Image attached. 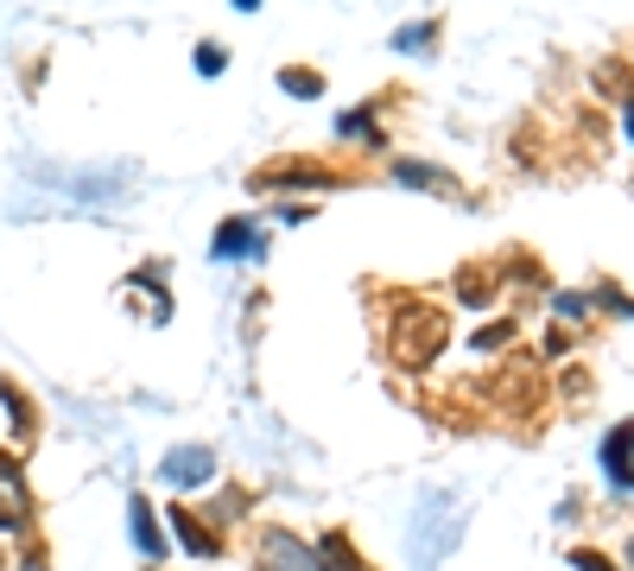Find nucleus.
<instances>
[{
    "instance_id": "obj_1",
    "label": "nucleus",
    "mask_w": 634,
    "mask_h": 571,
    "mask_svg": "<svg viewBox=\"0 0 634 571\" xmlns=\"http://www.w3.org/2000/svg\"><path fill=\"white\" fill-rule=\"evenodd\" d=\"M457 539H463V508L450 495H425L419 514H412V566L432 571L438 559L457 553Z\"/></svg>"
},
{
    "instance_id": "obj_2",
    "label": "nucleus",
    "mask_w": 634,
    "mask_h": 571,
    "mask_svg": "<svg viewBox=\"0 0 634 571\" xmlns=\"http://www.w3.org/2000/svg\"><path fill=\"white\" fill-rule=\"evenodd\" d=\"M438 343H445V311H432V305H400L387 349H394L407 369H425V362L438 356Z\"/></svg>"
},
{
    "instance_id": "obj_3",
    "label": "nucleus",
    "mask_w": 634,
    "mask_h": 571,
    "mask_svg": "<svg viewBox=\"0 0 634 571\" xmlns=\"http://www.w3.org/2000/svg\"><path fill=\"white\" fill-rule=\"evenodd\" d=\"M159 476H165L172 489H197V483H210V476H216V457L190 445V451H172V457H165V463H159Z\"/></svg>"
},
{
    "instance_id": "obj_4",
    "label": "nucleus",
    "mask_w": 634,
    "mask_h": 571,
    "mask_svg": "<svg viewBox=\"0 0 634 571\" xmlns=\"http://www.w3.org/2000/svg\"><path fill=\"white\" fill-rule=\"evenodd\" d=\"M254 185H261V190H273V185L324 190V185H331V172H318V165H266V172H254Z\"/></svg>"
},
{
    "instance_id": "obj_5",
    "label": "nucleus",
    "mask_w": 634,
    "mask_h": 571,
    "mask_svg": "<svg viewBox=\"0 0 634 571\" xmlns=\"http://www.w3.org/2000/svg\"><path fill=\"white\" fill-rule=\"evenodd\" d=\"M172 533L185 539V546H190V553H197V559H216V533L203 527V521H197L190 508H178V501H172Z\"/></svg>"
},
{
    "instance_id": "obj_6",
    "label": "nucleus",
    "mask_w": 634,
    "mask_h": 571,
    "mask_svg": "<svg viewBox=\"0 0 634 571\" xmlns=\"http://www.w3.org/2000/svg\"><path fill=\"white\" fill-rule=\"evenodd\" d=\"M629 451H634V419H622V425L602 438V470H609L616 483H629Z\"/></svg>"
},
{
    "instance_id": "obj_7",
    "label": "nucleus",
    "mask_w": 634,
    "mask_h": 571,
    "mask_svg": "<svg viewBox=\"0 0 634 571\" xmlns=\"http://www.w3.org/2000/svg\"><path fill=\"white\" fill-rule=\"evenodd\" d=\"M266 566L273 571H318V559H304V546L293 533H266Z\"/></svg>"
},
{
    "instance_id": "obj_8",
    "label": "nucleus",
    "mask_w": 634,
    "mask_h": 571,
    "mask_svg": "<svg viewBox=\"0 0 634 571\" xmlns=\"http://www.w3.org/2000/svg\"><path fill=\"white\" fill-rule=\"evenodd\" d=\"M254 241H261V235H254L248 223H223V228H216V255H223V261H241V255H261Z\"/></svg>"
},
{
    "instance_id": "obj_9",
    "label": "nucleus",
    "mask_w": 634,
    "mask_h": 571,
    "mask_svg": "<svg viewBox=\"0 0 634 571\" xmlns=\"http://www.w3.org/2000/svg\"><path fill=\"white\" fill-rule=\"evenodd\" d=\"M127 527H134V539H140V553H147V559H159V553H165V539H159V527H152V508H147V501H127Z\"/></svg>"
},
{
    "instance_id": "obj_10",
    "label": "nucleus",
    "mask_w": 634,
    "mask_h": 571,
    "mask_svg": "<svg viewBox=\"0 0 634 571\" xmlns=\"http://www.w3.org/2000/svg\"><path fill=\"white\" fill-rule=\"evenodd\" d=\"M457 293H463V305H488V293H495V273H483V266H463V273H457Z\"/></svg>"
},
{
    "instance_id": "obj_11",
    "label": "nucleus",
    "mask_w": 634,
    "mask_h": 571,
    "mask_svg": "<svg viewBox=\"0 0 634 571\" xmlns=\"http://www.w3.org/2000/svg\"><path fill=\"white\" fill-rule=\"evenodd\" d=\"M318 566H331V571H362V559L349 553V539L343 533H324V559Z\"/></svg>"
},
{
    "instance_id": "obj_12",
    "label": "nucleus",
    "mask_w": 634,
    "mask_h": 571,
    "mask_svg": "<svg viewBox=\"0 0 634 571\" xmlns=\"http://www.w3.org/2000/svg\"><path fill=\"white\" fill-rule=\"evenodd\" d=\"M279 89H293V96H318V89H324V76H318V71H279Z\"/></svg>"
},
{
    "instance_id": "obj_13",
    "label": "nucleus",
    "mask_w": 634,
    "mask_h": 571,
    "mask_svg": "<svg viewBox=\"0 0 634 571\" xmlns=\"http://www.w3.org/2000/svg\"><path fill=\"white\" fill-rule=\"evenodd\" d=\"M501 343H514V324H508V318H501V324H488V331H476L470 349H501Z\"/></svg>"
},
{
    "instance_id": "obj_14",
    "label": "nucleus",
    "mask_w": 634,
    "mask_h": 571,
    "mask_svg": "<svg viewBox=\"0 0 634 571\" xmlns=\"http://www.w3.org/2000/svg\"><path fill=\"white\" fill-rule=\"evenodd\" d=\"M0 400H7V413H13V425H33V407L20 400V387H13V381H0Z\"/></svg>"
},
{
    "instance_id": "obj_15",
    "label": "nucleus",
    "mask_w": 634,
    "mask_h": 571,
    "mask_svg": "<svg viewBox=\"0 0 634 571\" xmlns=\"http://www.w3.org/2000/svg\"><path fill=\"white\" fill-rule=\"evenodd\" d=\"M394 45H400V51H425V45H438V26H407Z\"/></svg>"
},
{
    "instance_id": "obj_16",
    "label": "nucleus",
    "mask_w": 634,
    "mask_h": 571,
    "mask_svg": "<svg viewBox=\"0 0 634 571\" xmlns=\"http://www.w3.org/2000/svg\"><path fill=\"white\" fill-rule=\"evenodd\" d=\"M394 178H400V185H445V172H432V165H400Z\"/></svg>"
},
{
    "instance_id": "obj_17",
    "label": "nucleus",
    "mask_w": 634,
    "mask_h": 571,
    "mask_svg": "<svg viewBox=\"0 0 634 571\" xmlns=\"http://www.w3.org/2000/svg\"><path fill=\"white\" fill-rule=\"evenodd\" d=\"M571 566H577V571H616L602 553H591V546H577V553H571Z\"/></svg>"
},
{
    "instance_id": "obj_18",
    "label": "nucleus",
    "mask_w": 634,
    "mask_h": 571,
    "mask_svg": "<svg viewBox=\"0 0 634 571\" xmlns=\"http://www.w3.org/2000/svg\"><path fill=\"white\" fill-rule=\"evenodd\" d=\"M20 521H26V508H20V501H13V495L0 489V527H20Z\"/></svg>"
},
{
    "instance_id": "obj_19",
    "label": "nucleus",
    "mask_w": 634,
    "mask_h": 571,
    "mask_svg": "<svg viewBox=\"0 0 634 571\" xmlns=\"http://www.w3.org/2000/svg\"><path fill=\"white\" fill-rule=\"evenodd\" d=\"M597 83L602 89H629V71L622 64H597Z\"/></svg>"
},
{
    "instance_id": "obj_20",
    "label": "nucleus",
    "mask_w": 634,
    "mask_h": 571,
    "mask_svg": "<svg viewBox=\"0 0 634 571\" xmlns=\"http://www.w3.org/2000/svg\"><path fill=\"white\" fill-rule=\"evenodd\" d=\"M559 311L564 318H591V299L584 293H559Z\"/></svg>"
},
{
    "instance_id": "obj_21",
    "label": "nucleus",
    "mask_w": 634,
    "mask_h": 571,
    "mask_svg": "<svg viewBox=\"0 0 634 571\" xmlns=\"http://www.w3.org/2000/svg\"><path fill=\"white\" fill-rule=\"evenodd\" d=\"M197 71L216 76V71H223V51H216V45H203V51H197Z\"/></svg>"
},
{
    "instance_id": "obj_22",
    "label": "nucleus",
    "mask_w": 634,
    "mask_h": 571,
    "mask_svg": "<svg viewBox=\"0 0 634 571\" xmlns=\"http://www.w3.org/2000/svg\"><path fill=\"white\" fill-rule=\"evenodd\" d=\"M235 7H241V13H254V7H261V0H235Z\"/></svg>"
},
{
    "instance_id": "obj_23",
    "label": "nucleus",
    "mask_w": 634,
    "mask_h": 571,
    "mask_svg": "<svg viewBox=\"0 0 634 571\" xmlns=\"http://www.w3.org/2000/svg\"><path fill=\"white\" fill-rule=\"evenodd\" d=\"M629 489H634V476H629Z\"/></svg>"
},
{
    "instance_id": "obj_24",
    "label": "nucleus",
    "mask_w": 634,
    "mask_h": 571,
    "mask_svg": "<svg viewBox=\"0 0 634 571\" xmlns=\"http://www.w3.org/2000/svg\"><path fill=\"white\" fill-rule=\"evenodd\" d=\"M629 559H634V546H629Z\"/></svg>"
}]
</instances>
